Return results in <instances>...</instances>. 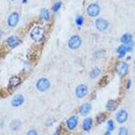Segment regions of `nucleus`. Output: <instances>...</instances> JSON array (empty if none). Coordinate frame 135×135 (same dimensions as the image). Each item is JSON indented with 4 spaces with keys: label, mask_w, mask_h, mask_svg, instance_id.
<instances>
[{
    "label": "nucleus",
    "mask_w": 135,
    "mask_h": 135,
    "mask_svg": "<svg viewBox=\"0 0 135 135\" xmlns=\"http://www.w3.org/2000/svg\"><path fill=\"white\" fill-rule=\"evenodd\" d=\"M44 36H46V29L40 27V26L34 27L33 29L30 30V37H32L35 42L42 41L44 38Z\"/></svg>",
    "instance_id": "1"
},
{
    "label": "nucleus",
    "mask_w": 135,
    "mask_h": 135,
    "mask_svg": "<svg viewBox=\"0 0 135 135\" xmlns=\"http://www.w3.org/2000/svg\"><path fill=\"white\" fill-rule=\"evenodd\" d=\"M50 88V80L48 78H40L36 81V89L40 92H46Z\"/></svg>",
    "instance_id": "2"
},
{
    "label": "nucleus",
    "mask_w": 135,
    "mask_h": 135,
    "mask_svg": "<svg viewBox=\"0 0 135 135\" xmlns=\"http://www.w3.org/2000/svg\"><path fill=\"white\" fill-rule=\"evenodd\" d=\"M68 46L71 50H76L78 49L80 46H81V38L79 35H74L70 37L69 42H68Z\"/></svg>",
    "instance_id": "3"
},
{
    "label": "nucleus",
    "mask_w": 135,
    "mask_h": 135,
    "mask_svg": "<svg viewBox=\"0 0 135 135\" xmlns=\"http://www.w3.org/2000/svg\"><path fill=\"white\" fill-rule=\"evenodd\" d=\"M19 21H20V14L18 12H12L7 19V25H8V27L14 28L18 26Z\"/></svg>",
    "instance_id": "4"
},
{
    "label": "nucleus",
    "mask_w": 135,
    "mask_h": 135,
    "mask_svg": "<svg viewBox=\"0 0 135 135\" xmlns=\"http://www.w3.org/2000/svg\"><path fill=\"white\" fill-rule=\"evenodd\" d=\"M86 13H88L89 16L91 18H95L100 14V6L98 4H91L89 5L88 8H86Z\"/></svg>",
    "instance_id": "5"
},
{
    "label": "nucleus",
    "mask_w": 135,
    "mask_h": 135,
    "mask_svg": "<svg viewBox=\"0 0 135 135\" xmlns=\"http://www.w3.org/2000/svg\"><path fill=\"white\" fill-rule=\"evenodd\" d=\"M88 92H89V86L86 85V84H80V85H78L77 88H76V90H75L76 97L79 98V99L85 97V95L88 94Z\"/></svg>",
    "instance_id": "6"
},
{
    "label": "nucleus",
    "mask_w": 135,
    "mask_h": 135,
    "mask_svg": "<svg viewBox=\"0 0 135 135\" xmlns=\"http://www.w3.org/2000/svg\"><path fill=\"white\" fill-rule=\"evenodd\" d=\"M65 126L69 131H74V129L77 128V126H78V117L77 115H71V117L66 120Z\"/></svg>",
    "instance_id": "7"
},
{
    "label": "nucleus",
    "mask_w": 135,
    "mask_h": 135,
    "mask_svg": "<svg viewBox=\"0 0 135 135\" xmlns=\"http://www.w3.org/2000/svg\"><path fill=\"white\" fill-rule=\"evenodd\" d=\"M95 28H97L99 32H105L108 28V21L103 18L97 19V20H95Z\"/></svg>",
    "instance_id": "8"
},
{
    "label": "nucleus",
    "mask_w": 135,
    "mask_h": 135,
    "mask_svg": "<svg viewBox=\"0 0 135 135\" xmlns=\"http://www.w3.org/2000/svg\"><path fill=\"white\" fill-rule=\"evenodd\" d=\"M117 72L119 74L121 77L126 76L128 74V64L126 62H119L117 64Z\"/></svg>",
    "instance_id": "9"
},
{
    "label": "nucleus",
    "mask_w": 135,
    "mask_h": 135,
    "mask_svg": "<svg viewBox=\"0 0 135 135\" xmlns=\"http://www.w3.org/2000/svg\"><path fill=\"white\" fill-rule=\"evenodd\" d=\"M115 119L119 123H125L128 119V112L126 109H120L119 112L115 115Z\"/></svg>",
    "instance_id": "10"
},
{
    "label": "nucleus",
    "mask_w": 135,
    "mask_h": 135,
    "mask_svg": "<svg viewBox=\"0 0 135 135\" xmlns=\"http://www.w3.org/2000/svg\"><path fill=\"white\" fill-rule=\"evenodd\" d=\"M25 103V97L22 94H16L13 97L12 101H11V105L13 106V107H19V106H21L22 104Z\"/></svg>",
    "instance_id": "11"
},
{
    "label": "nucleus",
    "mask_w": 135,
    "mask_h": 135,
    "mask_svg": "<svg viewBox=\"0 0 135 135\" xmlns=\"http://www.w3.org/2000/svg\"><path fill=\"white\" fill-rule=\"evenodd\" d=\"M20 43H21V40L15 35H12L7 38V46L9 48H16Z\"/></svg>",
    "instance_id": "12"
},
{
    "label": "nucleus",
    "mask_w": 135,
    "mask_h": 135,
    "mask_svg": "<svg viewBox=\"0 0 135 135\" xmlns=\"http://www.w3.org/2000/svg\"><path fill=\"white\" fill-rule=\"evenodd\" d=\"M91 109H92V105H91V104H90V103H85V104H83V105H80L79 114L83 115V117H86V115L91 112Z\"/></svg>",
    "instance_id": "13"
},
{
    "label": "nucleus",
    "mask_w": 135,
    "mask_h": 135,
    "mask_svg": "<svg viewBox=\"0 0 135 135\" xmlns=\"http://www.w3.org/2000/svg\"><path fill=\"white\" fill-rule=\"evenodd\" d=\"M50 11L47 9V8H42V9L40 11V19L42 21L44 22H49L50 20Z\"/></svg>",
    "instance_id": "14"
},
{
    "label": "nucleus",
    "mask_w": 135,
    "mask_h": 135,
    "mask_svg": "<svg viewBox=\"0 0 135 135\" xmlns=\"http://www.w3.org/2000/svg\"><path fill=\"white\" fill-rule=\"evenodd\" d=\"M93 127V120L91 118H85L83 121V129L85 132H90Z\"/></svg>",
    "instance_id": "15"
},
{
    "label": "nucleus",
    "mask_w": 135,
    "mask_h": 135,
    "mask_svg": "<svg viewBox=\"0 0 135 135\" xmlns=\"http://www.w3.org/2000/svg\"><path fill=\"white\" fill-rule=\"evenodd\" d=\"M21 84V78L18 77V76H13L12 78L9 79V83H8V88L9 89H13V88H16Z\"/></svg>",
    "instance_id": "16"
},
{
    "label": "nucleus",
    "mask_w": 135,
    "mask_h": 135,
    "mask_svg": "<svg viewBox=\"0 0 135 135\" xmlns=\"http://www.w3.org/2000/svg\"><path fill=\"white\" fill-rule=\"evenodd\" d=\"M118 101L117 100H108L107 104H106V109H107L108 112H113L115 109L118 108Z\"/></svg>",
    "instance_id": "17"
},
{
    "label": "nucleus",
    "mask_w": 135,
    "mask_h": 135,
    "mask_svg": "<svg viewBox=\"0 0 135 135\" xmlns=\"http://www.w3.org/2000/svg\"><path fill=\"white\" fill-rule=\"evenodd\" d=\"M120 41H121L122 44H128L131 43V42H133V36L131 35V34H123V35L121 36V38H120Z\"/></svg>",
    "instance_id": "18"
},
{
    "label": "nucleus",
    "mask_w": 135,
    "mask_h": 135,
    "mask_svg": "<svg viewBox=\"0 0 135 135\" xmlns=\"http://www.w3.org/2000/svg\"><path fill=\"white\" fill-rule=\"evenodd\" d=\"M21 121L20 120H13L12 122H11V126H9V128H11V131L12 132H16V131H19V128L21 127Z\"/></svg>",
    "instance_id": "19"
},
{
    "label": "nucleus",
    "mask_w": 135,
    "mask_h": 135,
    "mask_svg": "<svg viewBox=\"0 0 135 135\" xmlns=\"http://www.w3.org/2000/svg\"><path fill=\"white\" fill-rule=\"evenodd\" d=\"M126 52H127V48H126L125 44H121L120 47L117 48V54L119 55V58H122L126 55Z\"/></svg>",
    "instance_id": "20"
},
{
    "label": "nucleus",
    "mask_w": 135,
    "mask_h": 135,
    "mask_svg": "<svg viewBox=\"0 0 135 135\" xmlns=\"http://www.w3.org/2000/svg\"><path fill=\"white\" fill-rule=\"evenodd\" d=\"M100 69L99 68H93V69L91 70V72H90V77L92 78V79H94V78H97V77H99L100 76Z\"/></svg>",
    "instance_id": "21"
},
{
    "label": "nucleus",
    "mask_w": 135,
    "mask_h": 135,
    "mask_svg": "<svg viewBox=\"0 0 135 135\" xmlns=\"http://www.w3.org/2000/svg\"><path fill=\"white\" fill-rule=\"evenodd\" d=\"M106 120V113H99L95 118V122L99 125V123H103Z\"/></svg>",
    "instance_id": "22"
},
{
    "label": "nucleus",
    "mask_w": 135,
    "mask_h": 135,
    "mask_svg": "<svg viewBox=\"0 0 135 135\" xmlns=\"http://www.w3.org/2000/svg\"><path fill=\"white\" fill-rule=\"evenodd\" d=\"M61 7H62V2L61 1H57V2H55L54 5H52V12H55V13H57L58 11L61 9Z\"/></svg>",
    "instance_id": "23"
},
{
    "label": "nucleus",
    "mask_w": 135,
    "mask_h": 135,
    "mask_svg": "<svg viewBox=\"0 0 135 135\" xmlns=\"http://www.w3.org/2000/svg\"><path fill=\"white\" fill-rule=\"evenodd\" d=\"M83 23H84V18L80 15V14H78V15L76 16V25H77L78 27H80Z\"/></svg>",
    "instance_id": "24"
},
{
    "label": "nucleus",
    "mask_w": 135,
    "mask_h": 135,
    "mask_svg": "<svg viewBox=\"0 0 135 135\" xmlns=\"http://www.w3.org/2000/svg\"><path fill=\"white\" fill-rule=\"evenodd\" d=\"M114 128H115V125H114L113 120H108L107 121V131L112 132V131H114Z\"/></svg>",
    "instance_id": "25"
},
{
    "label": "nucleus",
    "mask_w": 135,
    "mask_h": 135,
    "mask_svg": "<svg viewBox=\"0 0 135 135\" xmlns=\"http://www.w3.org/2000/svg\"><path fill=\"white\" fill-rule=\"evenodd\" d=\"M118 135H128V129L122 126V127L119 128V133H118Z\"/></svg>",
    "instance_id": "26"
},
{
    "label": "nucleus",
    "mask_w": 135,
    "mask_h": 135,
    "mask_svg": "<svg viewBox=\"0 0 135 135\" xmlns=\"http://www.w3.org/2000/svg\"><path fill=\"white\" fill-rule=\"evenodd\" d=\"M109 81V77L108 76H106V78H103V80L100 81V86H104V85H106Z\"/></svg>",
    "instance_id": "27"
},
{
    "label": "nucleus",
    "mask_w": 135,
    "mask_h": 135,
    "mask_svg": "<svg viewBox=\"0 0 135 135\" xmlns=\"http://www.w3.org/2000/svg\"><path fill=\"white\" fill-rule=\"evenodd\" d=\"M126 48H127V51H132V50L134 49V41L131 42V43L126 44Z\"/></svg>",
    "instance_id": "28"
},
{
    "label": "nucleus",
    "mask_w": 135,
    "mask_h": 135,
    "mask_svg": "<svg viewBox=\"0 0 135 135\" xmlns=\"http://www.w3.org/2000/svg\"><path fill=\"white\" fill-rule=\"evenodd\" d=\"M26 135H38V133H37V131H35V129H30V131L27 132Z\"/></svg>",
    "instance_id": "29"
},
{
    "label": "nucleus",
    "mask_w": 135,
    "mask_h": 135,
    "mask_svg": "<svg viewBox=\"0 0 135 135\" xmlns=\"http://www.w3.org/2000/svg\"><path fill=\"white\" fill-rule=\"evenodd\" d=\"M131 84H132V80L128 79L127 81H126V89H129V88H131Z\"/></svg>",
    "instance_id": "30"
},
{
    "label": "nucleus",
    "mask_w": 135,
    "mask_h": 135,
    "mask_svg": "<svg viewBox=\"0 0 135 135\" xmlns=\"http://www.w3.org/2000/svg\"><path fill=\"white\" fill-rule=\"evenodd\" d=\"M52 122H54V119H50V121H48L47 122V126L49 127V126H51L52 125Z\"/></svg>",
    "instance_id": "31"
},
{
    "label": "nucleus",
    "mask_w": 135,
    "mask_h": 135,
    "mask_svg": "<svg viewBox=\"0 0 135 135\" xmlns=\"http://www.w3.org/2000/svg\"><path fill=\"white\" fill-rule=\"evenodd\" d=\"M60 134H61V127H58L57 131H56V133H55L54 135H60Z\"/></svg>",
    "instance_id": "32"
},
{
    "label": "nucleus",
    "mask_w": 135,
    "mask_h": 135,
    "mask_svg": "<svg viewBox=\"0 0 135 135\" xmlns=\"http://www.w3.org/2000/svg\"><path fill=\"white\" fill-rule=\"evenodd\" d=\"M2 127H4V120L0 119V128H2Z\"/></svg>",
    "instance_id": "33"
},
{
    "label": "nucleus",
    "mask_w": 135,
    "mask_h": 135,
    "mask_svg": "<svg viewBox=\"0 0 135 135\" xmlns=\"http://www.w3.org/2000/svg\"><path fill=\"white\" fill-rule=\"evenodd\" d=\"M2 35H4V33H2V30H0V40H1V37H2Z\"/></svg>",
    "instance_id": "34"
},
{
    "label": "nucleus",
    "mask_w": 135,
    "mask_h": 135,
    "mask_svg": "<svg viewBox=\"0 0 135 135\" xmlns=\"http://www.w3.org/2000/svg\"><path fill=\"white\" fill-rule=\"evenodd\" d=\"M105 135H111V132H109V131H106V133H105Z\"/></svg>",
    "instance_id": "35"
},
{
    "label": "nucleus",
    "mask_w": 135,
    "mask_h": 135,
    "mask_svg": "<svg viewBox=\"0 0 135 135\" xmlns=\"http://www.w3.org/2000/svg\"><path fill=\"white\" fill-rule=\"evenodd\" d=\"M27 2V0H22V4H26Z\"/></svg>",
    "instance_id": "36"
},
{
    "label": "nucleus",
    "mask_w": 135,
    "mask_h": 135,
    "mask_svg": "<svg viewBox=\"0 0 135 135\" xmlns=\"http://www.w3.org/2000/svg\"><path fill=\"white\" fill-rule=\"evenodd\" d=\"M11 1H15V0H11Z\"/></svg>",
    "instance_id": "37"
},
{
    "label": "nucleus",
    "mask_w": 135,
    "mask_h": 135,
    "mask_svg": "<svg viewBox=\"0 0 135 135\" xmlns=\"http://www.w3.org/2000/svg\"><path fill=\"white\" fill-rule=\"evenodd\" d=\"M0 135H1V134H0Z\"/></svg>",
    "instance_id": "38"
}]
</instances>
